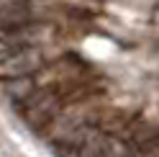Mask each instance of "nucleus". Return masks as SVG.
<instances>
[{"mask_svg":"<svg viewBox=\"0 0 159 157\" xmlns=\"http://www.w3.org/2000/svg\"><path fill=\"white\" fill-rule=\"evenodd\" d=\"M39 67H41V57L28 46H18L13 54L0 57V75L3 77H26L36 72Z\"/></svg>","mask_w":159,"mask_h":157,"instance_id":"1","label":"nucleus"},{"mask_svg":"<svg viewBox=\"0 0 159 157\" xmlns=\"http://www.w3.org/2000/svg\"><path fill=\"white\" fill-rule=\"evenodd\" d=\"M59 111V95L54 93H34V95H26V103H23V116L26 121H31L36 126H41L46 121H52Z\"/></svg>","mask_w":159,"mask_h":157,"instance_id":"2","label":"nucleus"},{"mask_svg":"<svg viewBox=\"0 0 159 157\" xmlns=\"http://www.w3.org/2000/svg\"><path fill=\"white\" fill-rule=\"evenodd\" d=\"M31 34V21L23 11L18 8H0V39L3 41H13L18 44V39Z\"/></svg>","mask_w":159,"mask_h":157,"instance_id":"3","label":"nucleus"}]
</instances>
